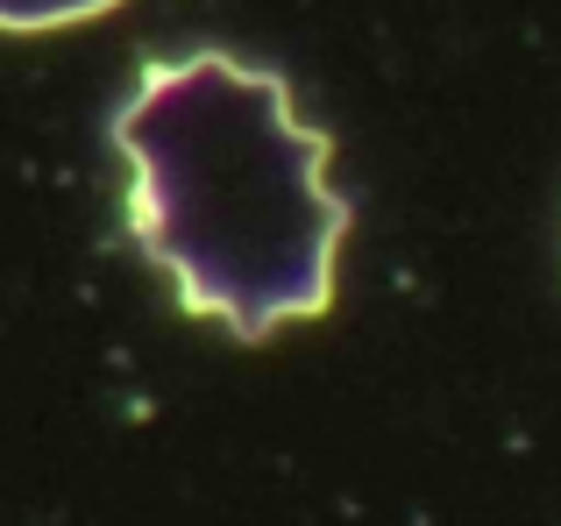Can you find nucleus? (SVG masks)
<instances>
[{
	"mask_svg": "<svg viewBox=\"0 0 561 526\" xmlns=\"http://www.w3.org/2000/svg\"><path fill=\"white\" fill-rule=\"evenodd\" d=\"M114 142L128 157V236L185 313L263 342L334 306L348 199L328 185V136L299 122L277 71L220 50L150 57Z\"/></svg>",
	"mask_w": 561,
	"mask_h": 526,
	"instance_id": "obj_1",
	"label": "nucleus"
},
{
	"mask_svg": "<svg viewBox=\"0 0 561 526\" xmlns=\"http://www.w3.org/2000/svg\"><path fill=\"white\" fill-rule=\"evenodd\" d=\"M114 0H0V28L14 36H36V28H65V22H93Z\"/></svg>",
	"mask_w": 561,
	"mask_h": 526,
	"instance_id": "obj_2",
	"label": "nucleus"
}]
</instances>
